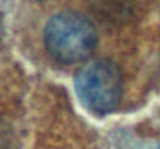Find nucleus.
I'll use <instances>...</instances> for the list:
<instances>
[{
	"mask_svg": "<svg viewBox=\"0 0 160 149\" xmlns=\"http://www.w3.org/2000/svg\"><path fill=\"white\" fill-rule=\"evenodd\" d=\"M97 31L90 20L75 11H62L50 17L44 41L48 53L62 64L86 61L97 47Z\"/></svg>",
	"mask_w": 160,
	"mask_h": 149,
	"instance_id": "nucleus-1",
	"label": "nucleus"
},
{
	"mask_svg": "<svg viewBox=\"0 0 160 149\" xmlns=\"http://www.w3.org/2000/svg\"><path fill=\"white\" fill-rule=\"evenodd\" d=\"M75 87L78 98L89 110L106 115L121 102L123 75L112 61H93L78 72Z\"/></svg>",
	"mask_w": 160,
	"mask_h": 149,
	"instance_id": "nucleus-2",
	"label": "nucleus"
},
{
	"mask_svg": "<svg viewBox=\"0 0 160 149\" xmlns=\"http://www.w3.org/2000/svg\"><path fill=\"white\" fill-rule=\"evenodd\" d=\"M38 2H42V0H38Z\"/></svg>",
	"mask_w": 160,
	"mask_h": 149,
	"instance_id": "nucleus-3",
	"label": "nucleus"
}]
</instances>
